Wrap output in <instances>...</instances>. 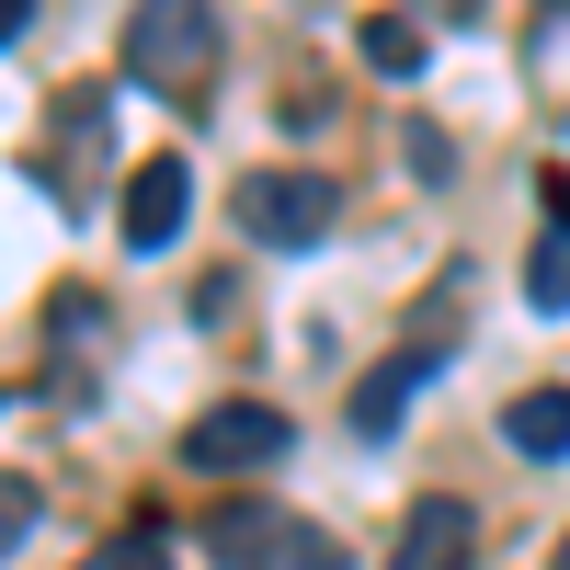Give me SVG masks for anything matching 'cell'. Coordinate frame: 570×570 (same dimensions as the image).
I'll return each mask as SVG.
<instances>
[{"label":"cell","mask_w":570,"mask_h":570,"mask_svg":"<svg viewBox=\"0 0 570 570\" xmlns=\"http://www.w3.org/2000/svg\"><path fill=\"white\" fill-rule=\"evenodd\" d=\"M126 80L160 104H206L217 80V12L206 0H137L126 12Z\"/></svg>","instance_id":"1"},{"label":"cell","mask_w":570,"mask_h":570,"mask_svg":"<svg viewBox=\"0 0 570 570\" xmlns=\"http://www.w3.org/2000/svg\"><path fill=\"white\" fill-rule=\"evenodd\" d=\"M195 548L217 570H354L343 537H320V525H297V513H274V502H217L195 525Z\"/></svg>","instance_id":"2"},{"label":"cell","mask_w":570,"mask_h":570,"mask_svg":"<svg viewBox=\"0 0 570 570\" xmlns=\"http://www.w3.org/2000/svg\"><path fill=\"white\" fill-rule=\"evenodd\" d=\"M285 445H297V422H285L274 400H217L183 422V468H206V480H240V468H274Z\"/></svg>","instance_id":"3"},{"label":"cell","mask_w":570,"mask_h":570,"mask_svg":"<svg viewBox=\"0 0 570 570\" xmlns=\"http://www.w3.org/2000/svg\"><path fill=\"white\" fill-rule=\"evenodd\" d=\"M331 217H343V183H331V171H252L240 183V228L274 240V252H308Z\"/></svg>","instance_id":"4"},{"label":"cell","mask_w":570,"mask_h":570,"mask_svg":"<svg viewBox=\"0 0 570 570\" xmlns=\"http://www.w3.org/2000/svg\"><path fill=\"white\" fill-rule=\"evenodd\" d=\"M434 365H445V354L422 343V331H411L400 354H376V365L354 376V400H343V411H354V434H365V445H389V434H400V411H411L422 389H434Z\"/></svg>","instance_id":"5"},{"label":"cell","mask_w":570,"mask_h":570,"mask_svg":"<svg viewBox=\"0 0 570 570\" xmlns=\"http://www.w3.org/2000/svg\"><path fill=\"white\" fill-rule=\"evenodd\" d=\"M183 217H195V171L183 160H137L126 171V252H171Z\"/></svg>","instance_id":"6"},{"label":"cell","mask_w":570,"mask_h":570,"mask_svg":"<svg viewBox=\"0 0 570 570\" xmlns=\"http://www.w3.org/2000/svg\"><path fill=\"white\" fill-rule=\"evenodd\" d=\"M468 548H480L468 502H456V491H422V502L400 513V548H389V570H468Z\"/></svg>","instance_id":"7"},{"label":"cell","mask_w":570,"mask_h":570,"mask_svg":"<svg viewBox=\"0 0 570 570\" xmlns=\"http://www.w3.org/2000/svg\"><path fill=\"white\" fill-rule=\"evenodd\" d=\"M502 445H513V456H537V468H559V456H570V389H559V376H548V389H513V400H502Z\"/></svg>","instance_id":"8"},{"label":"cell","mask_w":570,"mask_h":570,"mask_svg":"<svg viewBox=\"0 0 570 570\" xmlns=\"http://www.w3.org/2000/svg\"><path fill=\"white\" fill-rule=\"evenodd\" d=\"M525 297H537L548 320L570 308V228H548V217H537V252H525Z\"/></svg>","instance_id":"9"},{"label":"cell","mask_w":570,"mask_h":570,"mask_svg":"<svg viewBox=\"0 0 570 570\" xmlns=\"http://www.w3.org/2000/svg\"><path fill=\"white\" fill-rule=\"evenodd\" d=\"M365 58L389 69V80H411V69H422V23H411V12H365Z\"/></svg>","instance_id":"10"},{"label":"cell","mask_w":570,"mask_h":570,"mask_svg":"<svg viewBox=\"0 0 570 570\" xmlns=\"http://www.w3.org/2000/svg\"><path fill=\"white\" fill-rule=\"evenodd\" d=\"M80 570H171V537H160V525H126V537H104V548H91Z\"/></svg>","instance_id":"11"},{"label":"cell","mask_w":570,"mask_h":570,"mask_svg":"<svg viewBox=\"0 0 570 570\" xmlns=\"http://www.w3.org/2000/svg\"><path fill=\"white\" fill-rule=\"evenodd\" d=\"M35 537V480H23V468H0V559H12Z\"/></svg>","instance_id":"12"},{"label":"cell","mask_w":570,"mask_h":570,"mask_svg":"<svg viewBox=\"0 0 570 570\" xmlns=\"http://www.w3.org/2000/svg\"><path fill=\"white\" fill-rule=\"evenodd\" d=\"M400 149H411V171H422V183H445V160H456V149H445V126H422V115L400 126Z\"/></svg>","instance_id":"13"},{"label":"cell","mask_w":570,"mask_h":570,"mask_svg":"<svg viewBox=\"0 0 570 570\" xmlns=\"http://www.w3.org/2000/svg\"><path fill=\"white\" fill-rule=\"evenodd\" d=\"M537 206H548V228H570V171H537Z\"/></svg>","instance_id":"14"},{"label":"cell","mask_w":570,"mask_h":570,"mask_svg":"<svg viewBox=\"0 0 570 570\" xmlns=\"http://www.w3.org/2000/svg\"><path fill=\"white\" fill-rule=\"evenodd\" d=\"M23 23H35V0H0V46H12V35H23Z\"/></svg>","instance_id":"15"},{"label":"cell","mask_w":570,"mask_h":570,"mask_svg":"<svg viewBox=\"0 0 570 570\" xmlns=\"http://www.w3.org/2000/svg\"><path fill=\"white\" fill-rule=\"evenodd\" d=\"M559 570H570V537H559Z\"/></svg>","instance_id":"16"}]
</instances>
